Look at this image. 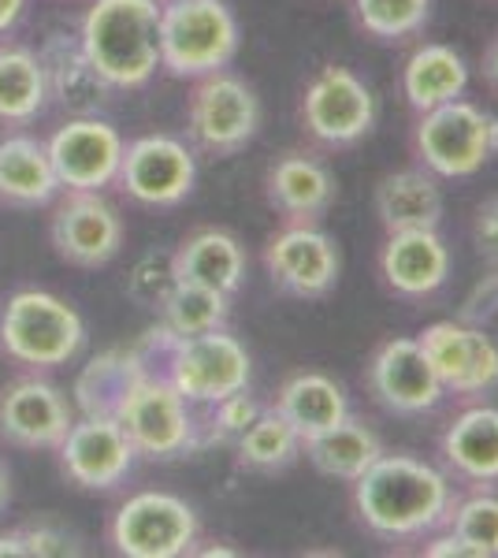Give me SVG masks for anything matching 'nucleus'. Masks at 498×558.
<instances>
[{"instance_id": "nucleus-1", "label": "nucleus", "mask_w": 498, "mask_h": 558, "mask_svg": "<svg viewBox=\"0 0 498 558\" xmlns=\"http://www.w3.org/2000/svg\"><path fill=\"white\" fill-rule=\"evenodd\" d=\"M450 507V476L413 454L384 451L353 481L357 521L379 539H424L439 533Z\"/></svg>"}, {"instance_id": "nucleus-2", "label": "nucleus", "mask_w": 498, "mask_h": 558, "mask_svg": "<svg viewBox=\"0 0 498 558\" xmlns=\"http://www.w3.org/2000/svg\"><path fill=\"white\" fill-rule=\"evenodd\" d=\"M78 49L108 89L146 86L160 68V0H94Z\"/></svg>"}, {"instance_id": "nucleus-3", "label": "nucleus", "mask_w": 498, "mask_h": 558, "mask_svg": "<svg viewBox=\"0 0 498 558\" xmlns=\"http://www.w3.org/2000/svg\"><path fill=\"white\" fill-rule=\"evenodd\" d=\"M413 153L436 179H473L498 157V116L461 97L416 112Z\"/></svg>"}, {"instance_id": "nucleus-4", "label": "nucleus", "mask_w": 498, "mask_h": 558, "mask_svg": "<svg viewBox=\"0 0 498 558\" xmlns=\"http://www.w3.org/2000/svg\"><path fill=\"white\" fill-rule=\"evenodd\" d=\"M239 20L223 0L160 4V68L175 78H202L239 57Z\"/></svg>"}, {"instance_id": "nucleus-5", "label": "nucleus", "mask_w": 498, "mask_h": 558, "mask_svg": "<svg viewBox=\"0 0 498 558\" xmlns=\"http://www.w3.org/2000/svg\"><path fill=\"white\" fill-rule=\"evenodd\" d=\"M86 343V324L71 302L49 291H15L0 313V347L31 368L68 365Z\"/></svg>"}, {"instance_id": "nucleus-6", "label": "nucleus", "mask_w": 498, "mask_h": 558, "mask_svg": "<svg viewBox=\"0 0 498 558\" xmlns=\"http://www.w3.org/2000/svg\"><path fill=\"white\" fill-rule=\"evenodd\" d=\"M160 331V350L168 354V380L186 402H212L250 387L253 362L250 350L223 328L202 331V336H171L165 324Z\"/></svg>"}, {"instance_id": "nucleus-7", "label": "nucleus", "mask_w": 498, "mask_h": 558, "mask_svg": "<svg viewBox=\"0 0 498 558\" xmlns=\"http://www.w3.org/2000/svg\"><path fill=\"white\" fill-rule=\"evenodd\" d=\"M260 131V97L246 78L234 71L202 75L190 94L186 134L208 157H234L257 138Z\"/></svg>"}, {"instance_id": "nucleus-8", "label": "nucleus", "mask_w": 498, "mask_h": 558, "mask_svg": "<svg viewBox=\"0 0 498 558\" xmlns=\"http://www.w3.org/2000/svg\"><path fill=\"white\" fill-rule=\"evenodd\" d=\"M116 421L131 436L134 451L153 458V462L186 458L202 447L186 399L171 387L168 376H153L149 368L126 387Z\"/></svg>"}, {"instance_id": "nucleus-9", "label": "nucleus", "mask_w": 498, "mask_h": 558, "mask_svg": "<svg viewBox=\"0 0 498 558\" xmlns=\"http://www.w3.org/2000/svg\"><path fill=\"white\" fill-rule=\"evenodd\" d=\"M376 94L357 71L324 64L302 94V128L328 149H350L376 128Z\"/></svg>"}, {"instance_id": "nucleus-10", "label": "nucleus", "mask_w": 498, "mask_h": 558, "mask_svg": "<svg viewBox=\"0 0 498 558\" xmlns=\"http://www.w3.org/2000/svg\"><path fill=\"white\" fill-rule=\"evenodd\" d=\"M197 510L171 492H138L112 514L108 539L123 558H179L194 555Z\"/></svg>"}, {"instance_id": "nucleus-11", "label": "nucleus", "mask_w": 498, "mask_h": 558, "mask_svg": "<svg viewBox=\"0 0 498 558\" xmlns=\"http://www.w3.org/2000/svg\"><path fill=\"white\" fill-rule=\"evenodd\" d=\"M265 268L271 283L302 302H320L339 287V242L320 223H283L265 242Z\"/></svg>"}, {"instance_id": "nucleus-12", "label": "nucleus", "mask_w": 498, "mask_h": 558, "mask_svg": "<svg viewBox=\"0 0 498 558\" xmlns=\"http://www.w3.org/2000/svg\"><path fill=\"white\" fill-rule=\"evenodd\" d=\"M116 183L123 186L126 197L153 209H171V205L186 202L197 183V160L186 142L171 138V134H146L123 146L120 175Z\"/></svg>"}, {"instance_id": "nucleus-13", "label": "nucleus", "mask_w": 498, "mask_h": 558, "mask_svg": "<svg viewBox=\"0 0 498 558\" xmlns=\"http://www.w3.org/2000/svg\"><path fill=\"white\" fill-rule=\"evenodd\" d=\"M365 384L379 407L394 417H421V413L436 410L447 395L424 347L410 336L387 339L376 347L365 368Z\"/></svg>"}, {"instance_id": "nucleus-14", "label": "nucleus", "mask_w": 498, "mask_h": 558, "mask_svg": "<svg viewBox=\"0 0 498 558\" xmlns=\"http://www.w3.org/2000/svg\"><path fill=\"white\" fill-rule=\"evenodd\" d=\"M447 395H484L498 387V347L465 320H436L416 336Z\"/></svg>"}, {"instance_id": "nucleus-15", "label": "nucleus", "mask_w": 498, "mask_h": 558, "mask_svg": "<svg viewBox=\"0 0 498 558\" xmlns=\"http://www.w3.org/2000/svg\"><path fill=\"white\" fill-rule=\"evenodd\" d=\"M57 451L63 476L86 492L116 488L131 473L134 458H138L120 421L105 417V413H83V421H75L68 428Z\"/></svg>"}, {"instance_id": "nucleus-16", "label": "nucleus", "mask_w": 498, "mask_h": 558, "mask_svg": "<svg viewBox=\"0 0 498 558\" xmlns=\"http://www.w3.org/2000/svg\"><path fill=\"white\" fill-rule=\"evenodd\" d=\"M63 191H101L112 186L120 175L123 138L108 120L97 116H78L45 142Z\"/></svg>"}, {"instance_id": "nucleus-17", "label": "nucleus", "mask_w": 498, "mask_h": 558, "mask_svg": "<svg viewBox=\"0 0 498 558\" xmlns=\"http://www.w3.org/2000/svg\"><path fill=\"white\" fill-rule=\"evenodd\" d=\"M49 235L68 265L101 268L120 254L123 220L101 197V191H68L52 213Z\"/></svg>"}, {"instance_id": "nucleus-18", "label": "nucleus", "mask_w": 498, "mask_h": 558, "mask_svg": "<svg viewBox=\"0 0 498 558\" xmlns=\"http://www.w3.org/2000/svg\"><path fill=\"white\" fill-rule=\"evenodd\" d=\"M71 425H75V413L57 384L26 376V380L0 387V436L8 444L26 447V451L60 447Z\"/></svg>"}, {"instance_id": "nucleus-19", "label": "nucleus", "mask_w": 498, "mask_h": 558, "mask_svg": "<svg viewBox=\"0 0 498 558\" xmlns=\"http://www.w3.org/2000/svg\"><path fill=\"white\" fill-rule=\"evenodd\" d=\"M379 279L394 299L424 302L450 279V250L439 228L391 231L379 250Z\"/></svg>"}, {"instance_id": "nucleus-20", "label": "nucleus", "mask_w": 498, "mask_h": 558, "mask_svg": "<svg viewBox=\"0 0 498 558\" xmlns=\"http://www.w3.org/2000/svg\"><path fill=\"white\" fill-rule=\"evenodd\" d=\"M265 197L287 223H320L339 197V183L320 157L291 149L268 165Z\"/></svg>"}, {"instance_id": "nucleus-21", "label": "nucleus", "mask_w": 498, "mask_h": 558, "mask_svg": "<svg viewBox=\"0 0 498 558\" xmlns=\"http://www.w3.org/2000/svg\"><path fill=\"white\" fill-rule=\"evenodd\" d=\"M171 276H175V283L208 287V291L234 299L242 291V279H246V250L231 231L197 228L171 254Z\"/></svg>"}, {"instance_id": "nucleus-22", "label": "nucleus", "mask_w": 498, "mask_h": 558, "mask_svg": "<svg viewBox=\"0 0 498 558\" xmlns=\"http://www.w3.org/2000/svg\"><path fill=\"white\" fill-rule=\"evenodd\" d=\"M447 470L476 488L498 484V407H469L439 439Z\"/></svg>"}, {"instance_id": "nucleus-23", "label": "nucleus", "mask_w": 498, "mask_h": 558, "mask_svg": "<svg viewBox=\"0 0 498 558\" xmlns=\"http://www.w3.org/2000/svg\"><path fill=\"white\" fill-rule=\"evenodd\" d=\"M376 216L384 231H424L442 223V191L428 168H402L376 183Z\"/></svg>"}, {"instance_id": "nucleus-24", "label": "nucleus", "mask_w": 498, "mask_h": 558, "mask_svg": "<svg viewBox=\"0 0 498 558\" xmlns=\"http://www.w3.org/2000/svg\"><path fill=\"white\" fill-rule=\"evenodd\" d=\"M469 86L465 57L450 45L428 41L410 52L402 68V97L413 112H428L447 101H458Z\"/></svg>"}, {"instance_id": "nucleus-25", "label": "nucleus", "mask_w": 498, "mask_h": 558, "mask_svg": "<svg viewBox=\"0 0 498 558\" xmlns=\"http://www.w3.org/2000/svg\"><path fill=\"white\" fill-rule=\"evenodd\" d=\"M60 191V179L52 172V160L45 142L31 134H12L0 142V202L38 209L52 202Z\"/></svg>"}, {"instance_id": "nucleus-26", "label": "nucleus", "mask_w": 498, "mask_h": 558, "mask_svg": "<svg viewBox=\"0 0 498 558\" xmlns=\"http://www.w3.org/2000/svg\"><path fill=\"white\" fill-rule=\"evenodd\" d=\"M302 454L309 458V465L316 473L331 476V481L353 484L379 454H384V444H379V436L365 425V421H357L350 413V417H342L339 425L316 432V436H305Z\"/></svg>"}, {"instance_id": "nucleus-27", "label": "nucleus", "mask_w": 498, "mask_h": 558, "mask_svg": "<svg viewBox=\"0 0 498 558\" xmlns=\"http://www.w3.org/2000/svg\"><path fill=\"white\" fill-rule=\"evenodd\" d=\"M276 410L294 425L297 436H316V432L339 425L342 417H350V399L342 391V384H335L324 373H294L291 380H283L276 395Z\"/></svg>"}, {"instance_id": "nucleus-28", "label": "nucleus", "mask_w": 498, "mask_h": 558, "mask_svg": "<svg viewBox=\"0 0 498 558\" xmlns=\"http://www.w3.org/2000/svg\"><path fill=\"white\" fill-rule=\"evenodd\" d=\"M142 373H146V362H142L138 350H108V354L94 357V362H89L75 380L78 410L116 417L126 387L138 380Z\"/></svg>"}, {"instance_id": "nucleus-29", "label": "nucleus", "mask_w": 498, "mask_h": 558, "mask_svg": "<svg viewBox=\"0 0 498 558\" xmlns=\"http://www.w3.org/2000/svg\"><path fill=\"white\" fill-rule=\"evenodd\" d=\"M49 101V75L31 49H0V123H31Z\"/></svg>"}, {"instance_id": "nucleus-30", "label": "nucleus", "mask_w": 498, "mask_h": 558, "mask_svg": "<svg viewBox=\"0 0 498 558\" xmlns=\"http://www.w3.org/2000/svg\"><path fill=\"white\" fill-rule=\"evenodd\" d=\"M239 451V465L253 473H283L302 458V436L294 432L291 421L283 417L276 407L260 410L257 421L242 432V439L234 444Z\"/></svg>"}, {"instance_id": "nucleus-31", "label": "nucleus", "mask_w": 498, "mask_h": 558, "mask_svg": "<svg viewBox=\"0 0 498 558\" xmlns=\"http://www.w3.org/2000/svg\"><path fill=\"white\" fill-rule=\"evenodd\" d=\"M160 324L171 336H202V331L223 328L231 313V299L220 291L194 283H175L168 291V299L160 302Z\"/></svg>"}, {"instance_id": "nucleus-32", "label": "nucleus", "mask_w": 498, "mask_h": 558, "mask_svg": "<svg viewBox=\"0 0 498 558\" xmlns=\"http://www.w3.org/2000/svg\"><path fill=\"white\" fill-rule=\"evenodd\" d=\"M350 8L353 23L384 45L416 38L432 20V0H350Z\"/></svg>"}, {"instance_id": "nucleus-33", "label": "nucleus", "mask_w": 498, "mask_h": 558, "mask_svg": "<svg viewBox=\"0 0 498 558\" xmlns=\"http://www.w3.org/2000/svg\"><path fill=\"white\" fill-rule=\"evenodd\" d=\"M442 529H450L473 558H498V495L473 492L465 499H454Z\"/></svg>"}, {"instance_id": "nucleus-34", "label": "nucleus", "mask_w": 498, "mask_h": 558, "mask_svg": "<svg viewBox=\"0 0 498 558\" xmlns=\"http://www.w3.org/2000/svg\"><path fill=\"white\" fill-rule=\"evenodd\" d=\"M265 410L257 399L250 395V387L228 395V399L212 402V417H208V444H239L242 432H246L257 413Z\"/></svg>"}, {"instance_id": "nucleus-35", "label": "nucleus", "mask_w": 498, "mask_h": 558, "mask_svg": "<svg viewBox=\"0 0 498 558\" xmlns=\"http://www.w3.org/2000/svg\"><path fill=\"white\" fill-rule=\"evenodd\" d=\"M175 287V276H171V257H142L134 265L131 279H126V294L142 305V310H160V302L168 299V291Z\"/></svg>"}, {"instance_id": "nucleus-36", "label": "nucleus", "mask_w": 498, "mask_h": 558, "mask_svg": "<svg viewBox=\"0 0 498 558\" xmlns=\"http://www.w3.org/2000/svg\"><path fill=\"white\" fill-rule=\"evenodd\" d=\"M458 320H465V324H473V328L487 331V336L495 339V347H498V272H495V268L479 279L473 291H469V299H465V305H461Z\"/></svg>"}, {"instance_id": "nucleus-37", "label": "nucleus", "mask_w": 498, "mask_h": 558, "mask_svg": "<svg viewBox=\"0 0 498 558\" xmlns=\"http://www.w3.org/2000/svg\"><path fill=\"white\" fill-rule=\"evenodd\" d=\"M23 536H26V547H31V558H68V555L75 558V555H83L78 539L49 518L26 525Z\"/></svg>"}, {"instance_id": "nucleus-38", "label": "nucleus", "mask_w": 498, "mask_h": 558, "mask_svg": "<svg viewBox=\"0 0 498 558\" xmlns=\"http://www.w3.org/2000/svg\"><path fill=\"white\" fill-rule=\"evenodd\" d=\"M473 246L476 257L498 272V194L484 197L473 213Z\"/></svg>"}, {"instance_id": "nucleus-39", "label": "nucleus", "mask_w": 498, "mask_h": 558, "mask_svg": "<svg viewBox=\"0 0 498 558\" xmlns=\"http://www.w3.org/2000/svg\"><path fill=\"white\" fill-rule=\"evenodd\" d=\"M421 551L428 555V558H473V551H469V547L461 544V539L450 533V529H447V533H439V536H432L428 544L421 547Z\"/></svg>"}, {"instance_id": "nucleus-40", "label": "nucleus", "mask_w": 498, "mask_h": 558, "mask_svg": "<svg viewBox=\"0 0 498 558\" xmlns=\"http://www.w3.org/2000/svg\"><path fill=\"white\" fill-rule=\"evenodd\" d=\"M479 75H484V86L498 97V34L487 41L484 57H479Z\"/></svg>"}, {"instance_id": "nucleus-41", "label": "nucleus", "mask_w": 498, "mask_h": 558, "mask_svg": "<svg viewBox=\"0 0 498 558\" xmlns=\"http://www.w3.org/2000/svg\"><path fill=\"white\" fill-rule=\"evenodd\" d=\"M0 558H31V547H26L23 529H12V533H0Z\"/></svg>"}, {"instance_id": "nucleus-42", "label": "nucleus", "mask_w": 498, "mask_h": 558, "mask_svg": "<svg viewBox=\"0 0 498 558\" xmlns=\"http://www.w3.org/2000/svg\"><path fill=\"white\" fill-rule=\"evenodd\" d=\"M26 0H0V34H8L15 23H20Z\"/></svg>"}, {"instance_id": "nucleus-43", "label": "nucleus", "mask_w": 498, "mask_h": 558, "mask_svg": "<svg viewBox=\"0 0 498 558\" xmlns=\"http://www.w3.org/2000/svg\"><path fill=\"white\" fill-rule=\"evenodd\" d=\"M8 499H12V481H8V470H4V462H0V510L8 507Z\"/></svg>"}, {"instance_id": "nucleus-44", "label": "nucleus", "mask_w": 498, "mask_h": 558, "mask_svg": "<svg viewBox=\"0 0 498 558\" xmlns=\"http://www.w3.org/2000/svg\"><path fill=\"white\" fill-rule=\"evenodd\" d=\"M202 555H234V551H231V547H205Z\"/></svg>"}, {"instance_id": "nucleus-45", "label": "nucleus", "mask_w": 498, "mask_h": 558, "mask_svg": "<svg viewBox=\"0 0 498 558\" xmlns=\"http://www.w3.org/2000/svg\"><path fill=\"white\" fill-rule=\"evenodd\" d=\"M160 4H171V0H160Z\"/></svg>"}]
</instances>
